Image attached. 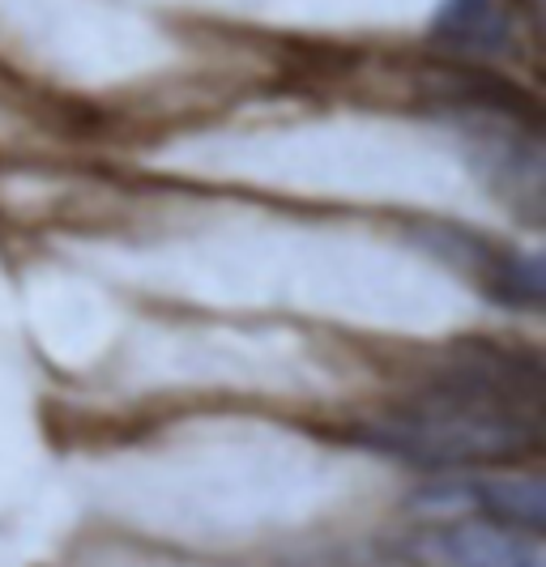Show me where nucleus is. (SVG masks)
Instances as JSON below:
<instances>
[{"instance_id": "obj_1", "label": "nucleus", "mask_w": 546, "mask_h": 567, "mask_svg": "<svg viewBox=\"0 0 546 567\" xmlns=\"http://www.w3.org/2000/svg\"><path fill=\"white\" fill-rule=\"evenodd\" d=\"M389 456L423 470H478L521 461L538 449V368L478 350L444 368L423 393L363 431Z\"/></svg>"}, {"instance_id": "obj_2", "label": "nucleus", "mask_w": 546, "mask_h": 567, "mask_svg": "<svg viewBox=\"0 0 546 567\" xmlns=\"http://www.w3.org/2000/svg\"><path fill=\"white\" fill-rule=\"evenodd\" d=\"M423 508H453L470 504L483 520H495L513 534L538 538L546 529V486L543 478L525 474H483V478H461V483H440L419 495Z\"/></svg>"}, {"instance_id": "obj_3", "label": "nucleus", "mask_w": 546, "mask_h": 567, "mask_svg": "<svg viewBox=\"0 0 546 567\" xmlns=\"http://www.w3.org/2000/svg\"><path fill=\"white\" fill-rule=\"evenodd\" d=\"M432 550L444 567H543L534 538L513 534L483 516L444 525L432 538Z\"/></svg>"}, {"instance_id": "obj_4", "label": "nucleus", "mask_w": 546, "mask_h": 567, "mask_svg": "<svg viewBox=\"0 0 546 567\" xmlns=\"http://www.w3.org/2000/svg\"><path fill=\"white\" fill-rule=\"evenodd\" d=\"M440 34L461 48H499L508 34V18L499 0H449V9L440 13Z\"/></svg>"}]
</instances>
